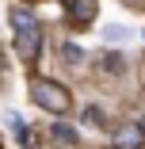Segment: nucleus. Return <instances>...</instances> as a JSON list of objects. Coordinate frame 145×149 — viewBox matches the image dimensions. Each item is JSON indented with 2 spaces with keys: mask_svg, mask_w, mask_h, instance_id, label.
<instances>
[{
  "mask_svg": "<svg viewBox=\"0 0 145 149\" xmlns=\"http://www.w3.org/2000/svg\"><path fill=\"white\" fill-rule=\"evenodd\" d=\"M111 141H114V149H141L145 145V130L137 123H122V126H114Z\"/></svg>",
  "mask_w": 145,
  "mask_h": 149,
  "instance_id": "obj_2",
  "label": "nucleus"
},
{
  "mask_svg": "<svg viewBox=\"0 0 145 149\" xmlns=\"http://www.w3.org/2000/svg\"><path fill=\"white\" fill-rule=\"evenodd\" d=\"M69 15H73V23L88 27L96 19V0H69Z\"/></svg>",
  "mask_w": 145,
  "mask_h": 149,
  "instance_id": "obj_3",
  "label": "nucleus"
},
{
  "mask_svg": "<svg viewBox=\"0 0 145 149\" xmlns=\"http://www.w3.org/2000/svg\"><path fill=\"white\" fill-rule=\"evenodd\" d=\"M53 138H61V141H76V134L69 126H53Z\"/></svg>",
  "mask_w": 145,
  "mask_h": 149,
  "instance_id": "obj_5",
  "label": "nucleus"
},
{
  "mask_svg": "<svg viewBox=\"0 0 145 149\" xmlns=\"http://www.w3.org/2000/svg\"><path fill=\"white\" fill-rule=\"evenodd\" d=\"M137 126H141V130H145V115H141V118H137Z\"/></svg>",
  "mask_w": 145,
  "mask_h": 149,
  "instance_id": "obj_6",
  "label": "nucleus"
},
{
  "mask_svg": "<svg viewBox=\"0 0 145 149\" xmlns=\"http://www.w3.org/2000/svg\"><path fill=\"white\" fill-rule=\"evenodd\" d=\"M31 100L50 115H69V107H73L69 88L57 84V80H31Z\"/></svg>",
  "mask_w": 145,
  "mask_h": 149,
  "instance_id": "obj_1",
  "label": "nucleus"
},
{
  "mask_svg": "<svg viewBox=\"0 0 145 149\" xmlns=\"http://www.w3.org/2000/svg\"><path fill=\"white\" fill-rule=\"evenodd\" d=\"M61 54H65V61H69V65H80V57H84V50H80V46H73V42H69Z\"/></svg>",
  "mask_w": 145,
  "mask_h": 149,
  "instance_id": "obj_4",
  "label": "nucleus"
}]
</instances>
